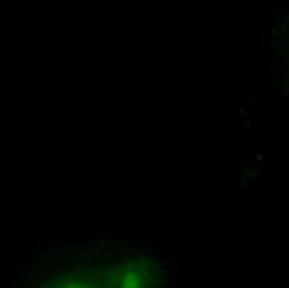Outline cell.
Wrapping results in <instances>:
<instances>
[{"label": "cell", "instance_id": "cell-26", "mask_svg": "<svg viewBox=\"0 0 289 288\" xmlns=\"http://www.w3.org/2000/svg\"><path fill=\"white\" fill-rule=\"evenodd\" d=\"M224 125H236V120H223Z\"/></svg>", "mask_w": 289, "mask_h": 288}, {"label": "cell", "instance_id": "cell-16", "mask_svg": "<svg viewBox=\"0 0 289 288\" xmlns=\"http://www.w3.org/2000/svg\"><path fill=\"white\" fill-rule=\"evenodd\" d=\"M50 251H62V245H60V243H52Z\"/></svg>", "mask_w": 289, "mask_h": 288}, {"label": "cell", "instance_id": "cell-11", "mask_svg": "<svg viewBox=\"0 0 289 288\" xmlns=\"http://www.w3.org/2000/svg\"><path fill=\"white\" fill-rule=\"evenodd\" d=\"M122 267L125 268V270H136V262L135 260H128V262H125V263H122Z\"/></svg>", "mask_w": 289, "mask_h": 288}, {"label": "cell", "instance_id": "cell-20", "mask_svg": "<svg viewBox=\"0 0 289 288\" xmlns=\"http://www.w3.org/2000/svg\"><path fill=\"white\" fill-rule=\"evenodd\" d=\"M158 253H161V255H165V257H166V258H168V257H171V251L168 250V248H161V250H159V251H158Z\"/></svg>", "mask_w": 289, "mask_h": 288}, {"label": "cell", "instance_id": "cell-1", "mask_svg": "<svg viewBox=\"0 0 289 288\" xmlns=\"http://www.w3.org/2000/svg\"><path fill=\"white\" fill-rule=\"evenodd\" d=\"M221 180L223 186L233 185V160H224L221 167Z\"/></svg>", "mask_w": 289, "mask_h": 288}, {"label": "cell", "instance_id": "cell-32", "mask_svg": "<svg viewBox=\"0 0 289 288\" xmlns=\"http://www.w3.org/2000/svg\"><path fill=\"white\" fill-rule=\"evenodd\" d=\"M249 158H251V153H244V155H243V160H244V162L249 160Z\"/></svg>", "mask_w": 289, "mask_h": 288}, {"label": "cell", "instance_id": "cell-23", "mask_svg": "<svg viewBox=\"0 0 289 288\" xmlns=\"http://www.w3.org/2000/svg\"><path fill=\"white\" fill-rule=\"evenodd\" d=\"M254 158H256V162H263L264 155H263V153H254Z\"/></svg>", "mask_w": 289, "mask_h": 288}, {"label": "cell", "instance_id": "cell-15", "mask_svg": "<svg viewBox=\"0 0 289 288\" xmlns=\"http://www.w3.org/2000/svg\"><path fill=\"white\" fill-rule=\"evenodd\" d=\"M96 245L100 246V248H103V250H106V248H108V246H115V245H113V243H111V242H101V243H96Z\"/></svg>", "mask_w": 289, "mask_h": 288}, {"label": "cell", "instance_id": "cell-25", "mask_svg": "<svg viewBox=\"0 0 289 288\" xmlns=\"http://www.w3.org/2000/svg\"><path fill=\"white\" fill-rule=\"evenodd\" d=\"M163 287H165L163 280H158V281H156V283H155V288H163Z\"/></svg>", "mask_w": 289, "mask_h": 288}, {"label": "cell", "instance_id": "cell-34", "mask_svg": "<svg viewBox=\"0 0 289 288\" xmlns=\"http://www.w3.org/2000/svg\"><path fill=\"white\" fill-rule=\"evenodd\" d=\"M248 98H249V102H254V93H249V95H248Z\"/></svg>", "mask_w": 289, "mask_h": 288}, {"label": "cell", "instance_id": "cell-18", "mask_svg": "<svg viewBox=\"0 0 289 288\" xmlns=\"http://www.w3.org/2000/svg\"><path fill=\"white\" fill-rule=\"evenodd\" d=\"M241 127H243V130H249V128H251V122H249V120H244V122L243 123H241Z\"/></svg>", "mask_w": 289, "mask_h": 288}, {"label": "cell", "instance_id": "cell-12", "mask_svg": "<svg viewBox=\"0 0 289 288\" xmlns=\"http://www.w3.org/2000/svg\"><path fill=\"white\" fill-rule=\"evenodd\" d=\"M276 97H277V98H288V97H289V85H288V83L284 85V88L281 90V92L277 93Z\"/></svg>", "mask_w": 289, "mask_h": 288}, {"label": "cell", "instance_id": "cell-29", "mask_svg": "<svg viewBox=\"0 0 289 288\" xmlns=\"http://www.w3.org/2000/svg\"><path fill=\"white\" fill-rule=\"evenodd\" d=\"M288 20H289V15H282V17H281V20H276V22L279 23V22H288Z\"/></svg>", "mask_w": 289, "mask_h": 288}, {"label": "cell", "instance_id": "cell-9", "mask_svg": "<svg viewBox=\"0 0 289 288\" xmlns=\"http://www.w3.org/2000/svg\"><path fill=\"white\" fill-rule=\"evenodd\" d=\"M244 177L246 178H253V180H256V178H259V172H256V170H251V168H248L244 170Z\"/></svg>", "mask_w": 289, "mask_h": 288}, {"label": "cell", "instance_id": "cell-14", "mask_svg": "<svg viewBox=\"0 0 289 288\" xmlns=\"http://www.w3.org/2000/svg\"><path fill=\"white\" fill-rule=\"evenodd\" d=\"M90 258H92V251H90V250H83L78 260H90Z\"/></svg>", "mask_w": 289, "mask_h": 288}, {"label": "cell", "instance_id": "cell-17", "mask_svg": "<svg viewBox=\"0 0 289 288\" xmlns=\"http://www.w3.org/2000/svg\"><path fill=\"white\" fill-rule=\"evenodd\" d=\"M37 265V260H35V255L30 257V260H27V267H35Z\"/></svg>", "mask_w": 289, "mask_h": 288}, {"label": "cell", "instance_id": "cell-31", "mask_svg": "<svg viewBox=\"0 0 289 288\" xmlns=\"http://www.w3.org/2000/svg\"><path fill=\"white\" fill-rule=\"evenodd\" d=\"M155 225H156V227H158V228H161V227H163V221L159 220V218H156V221H155Z\"/></svg>", "mask_w": 289, "mask_h": 288}, {"label": "cell", "instance_id": "cell-19", "mask_svg": "<svg viewBox=\"0 0 289 288\" xmlns=\"http://www.w3.org/2000/svg\"><path fill=\"white\" fill-rule=\"evenodd\" d=\"M168 275H170V278H171V280H178V278H180V275H176L171 268H168Z\"/></svg>", "mask_w": 289, "mask_h": 288}, {"label": "cell", "instance_id": "cell-5", "mask_svg": "<svg viewBox=\"0 0 289 288\" xmlns=\"http://www.w3.org/2000/svg\"><path fill=\"white\" fill-rule=\"evenodd\" d=\"M130 251H138V253H143V240H133L131 242V246L128 248Z\"/></svg>", "mask_w": 289, "mask_h": 288}, {"label": "cell", "instance_id": "cell-33", "mask_svg": "<svg viewBox=\"0 0 289 288\" xmlns=\"http://www.w3.org/2000/svg\"><path fill=\"white\" fill-rule=\"evenodd\" d=\"M43 258H52V251H47V253H43Z\"/></svg>", "mask_w": 289, "mask_h": 288}, {"label": "cell", "instance_id": "cell-7", "mask_svg": "<svg viewBox=\"0 0 289 288\" xmlns=\"http://www.w3.org/2000/svg\"><path fill=\"white\" fill-rule=\"evenodd\" d=\"M136 271H138V273H141L143 276H150L151 275V270H150V267H148V265H138V267H136Z\"/></svg>", "mask_w": 289, "mask_h": 288}, {"label": "cell", "instance_id": "cell-30", "mask_svg": "<svg viewBox=\"0 0 289 288\" xmlns=\"http://www.w3.org/2000/svg\"><path fill=\"white\" fill-rule=\"evenodd\" d=\"M12 288H22V283H20V281H13Z\"/></svg>", "mask_w": 289, "mask_h": 288}, {"label": "cell", "instance_id": "cell-4", "mask_svg": "<svg viewBox=\"0 0 289 288\" xmlns=\"http://www.w3.org/2000/svg\"><path fill=\"white\" fill-rule=\"evenodd\" d=\"M115 246H116V253L120 255L122 258H128V257L131 255V251L128 250V248H126V245H125V243H118V245H115Z\"/></svg>", "mask_w": 289, "mask_h": 288}, {"label": "cell", "instance_id": "cell-21", "mask_svg": "<svg viewBox=\"0 0 289 288\" xmlns=\"http://www.w3.org/2000/svg\"><path fill=\"white\" fill-rule=\"evenodd\" d=\"M238 115H241V117L248 115V108H244V107H239V108H238Z\"/></svg>", "mask_w": 289, "mask_h": 288}, {"label": "cell", "instance_id": "cell-10", "mask_svg": "<svg viewBox=\"0 0 289 288\" xmlns=\"http://www.w3.org/2000/svg\"><path fill=\"white\" fill-rule=\"evenodd\" d=\"M151 270L155 271L156 275H159V276L168 275V268H163V267H159V265H153V268H151Z\"/></svg>", "mask_w": 289, "mask_h": 288}, {"label": "cell", "instance_id": "cell-3", "mask_svg": "<svg viewBox=\"0 0 289 288\" xmlns=\"http://www.w3.org/2000/svg\"><path fill=\"white\" fill-rule=\"evenodd\" d=\"M266 68L269 70V75H272V77L277 75V55H272L271 58H269Z\"/></svg>", "mask_w": 289, "mask_h": 288}, {"label": "cell", "instance_id": "cell-24", "mask_svg": "<svg viewBox=\"0 0 289 288\" xmlns=\"http://www.w3.org/2000/svg\"><path fill=\"white\" fill-rule=\"evenodd\" d=\"M50 271H52V268H40V270H38V273H43V275H48Z\"/></svg>", "mask_w": 289, "mask_h": 288}, {"label": "cell", "instance_id": "cell-27", "mask_svg": "<svg viewBox=\"0 0 289 288\" xmlns=\"http://www.w3.org/2000/svg\"><path fill=\"white\" fill-rule=\"evenodd\" d=\"M40 288H50V281H42V283H40Z\"/></svg>", "mask_w": 289, "mask_h": 288}, {"label": "cell", "instance_id": "cell-35", "mask_svg": "<svg viewBox=\"0 0 289 288\" xmlns=\"http://www.w3.org/2000/svg\"><path fill=\"white\" fill-rule=\"evenodd\" d=\"M103 251H105L106 257H111V255H113V253H111V250H108V248H106V250H103Z\"/></svg>", "mask_w": 289, "mask_h": 288}, {"label": "cell", "instance_id": "cell-8", "mask_svg": "<svg viewBox=\"0 0 289 288\" xmlns=\"http://www.w3.org/2000/svg\"><path fill=\"white\" fill-rule=\"evenodd\" d=\"M168 263H170L171 270H180V262H178L176 257H168Z\"/></svg>", "mask_w": 289, "mask_h": 288}, {"label": "cell", "instance_id": "cell-2", "mask_svg": "<svg viewBox=\"0 0 289 288\" xmlns=\"http://www.w3.org/2000/svg\"><path fill=\"white\" fill-rule=\"evenodd\" d=\"M111 238H113V233L110 232V230H96L95 235H93V240H95L96 243L111 242Z\"/></svg>", "mask_w": 289, "mask_h": 288}, {"label": "cell", "instance_id": "cell-6", "mask_svg": "<svg viewBox=\"0 0 289 288\" xmlns=\"http://www.w3.org/2000/svg\"><path fill=\"white\" fill-rule=\"evenodd\" d=\"M136 278H140L136 270H128L125 273V283H130V281H133V280H136Z\"/></svg>", "mask_w": 289, "mask_h": 288}, {"label": "cell", "instance_id": "cell-22", "mask_svg": "<svg viewBox=\"0 0 289 288\" xmlns=\"http://www.w3.org/2000/svg\"><path fill=\"white\" fill-rule=\"evenodd\" d=\"M248 180H249V178H246L243 175V177H241V180H239V185H241V186H246L248 185Z\"/></svg>", "mask_w": 289, "mask_h": 288}, {"label": "cell", "instance_id": "cell-28", "mask_svg": "<svg viewBox=\"0 0 289 288\" xmlns=\"http://www.w3.org/2000/svg\"><path fill=\"white\" fill-rule=\"evenodd\" d=\"M279 34L282 35V37H286V34H288V27L284 25V27H282V30H279Z\"/></svg>", "mask_w": 289, "mask_h": 288}, {"label": "cell", "instance_id": "cell-36", "mask_svg": "<svg viewBox=\"0 0 289 288\" xmlns=\"http://www.w3.org/2000/svg\"><path fill=\"white\" fill-rule=\"evenodd\" d=\"M279 55H286V50H284V48H279Z\"/></svg>", "mask_w": 289, "mask_h": 288}, {"label": "cell", "instance_id": "cell-13", "mask_svg": "<svg viewBox=\"0 0 289 288\" xmlns=\"http://www.w3.org/2000/svg\"><path fill=\"white\" fill-rule=\"evenodd\" d=\"M277 43H279V42H277L276 38H272V37L266 40V45H268L269 48H271V50H274V48H277Z\"/></svg>", "mask_w": 289, "mask_h": 288}]
</instances>
